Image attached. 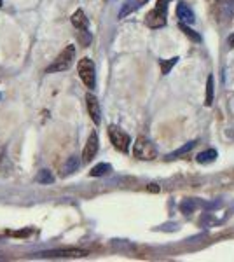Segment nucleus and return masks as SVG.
Returning a JSON list of instances; mask_svg holds the SVG:
<instances>
[{"label": "nucleus", "instance_id": "obj_8", "mask_svg": "<svg viewBox=\"0 0 234 262\" xmlns=\"http://www.w3.org/2000/svg\"><path fill=\"white\" fill-rule=\"evenodd\" d=\"M86 105H88V112L91 116V119L95 124H100L101 121V111H100V103H98V98L91 93L86 95Z\"/></svg>", "mask_w": 234, "mask_h": 262}, {"label": "nucleus", "instance_id": "obj_14", "mask_svg": "<svg viewBox=\"0 0 234 262\" xmlns=\"http://www.w3.org/2000/svg\"><path fill=\"white\" fill-rule=\"evenodd\" d=\"M79 164H80V163H79V159H77V158H70L69 161H67L65 164H63L61 175H63V177H67V175H70V173L77 171Z\"/></svg>", "mask_w": 234, "mask_h": 262}, {"label": "nucleus", "instance_id": "obj_12", "mask_svg": "<svg viewBox=\"0 0 234 262\" xmlns=\"http://www.w3.org/2000/svg\"><path fill=\"white\" fill-rule=\"evenodd\" d=\"M217 150L215 149H208L205 152H199L198 154V163L199 164H210V163H214L215 159H217Z\"/></svg>", "mask_w": 234, "mask_h": 262}, {"label": "nucleus", "instance_id": "obj_1", "mask_svg": "<svg viewBox=\"0 0 234 262\" xmlns=\"http://www.w3.org/2000/svg\"><path fill=\"white\" fill-rule=\"evenodd\" d=\"M169 0H157L156 7L145 16V25L151 28H161L166 25V9Z\"/></svg>", "mask_w": 234, "mask_h": 262}, {"label": "nucleus", "instance_id": "obj_3", "mask_svg": "<svg viewBox=\"0 0 234 262\" xmlns=\"http://www.w3.org/2000/svg\"><path fill=\"white\" fill-rule=\"evenodd\" d=\"M133 154H135V158L142 159V161H152V159H156L157 150H156L154 143L148 140V138L138 137L133 145Z\"/></svg>", "mask_w": 234, "mask_h": 262}, {"label": "nucleus", "instance_id": "obj_13", "mask_svg": "<svg viewBox=\"0 0 234 262\" xmlns=\"http://www.w3.org/2000/svg\"><path fill=\"white\" fill-rule=\"evenodd\" d=\"M110 171H112V166H110L109 163H100V164H96L91 171H89V175L91 177H103Z\"/></svg>", "mask_w": 234, "mask_h": 262}, {"label": "nucleus", "instance_id": "obj_7", "mask_svg": "<svg viewBox=\"0 0 234 262\" xmlns=\"http://www.w3.org/2000/svg\"><path fill=\"white\" fill-rule=\"evenodd\" d=\"M98 143H100V142H98V135L93 131V133L89 135L86 145H84V150H82V161L84 163L93 161V158H95L96 152H98Z\"/></svg>", "mask_w": 234, "mask_h": 262}, {"label": "nucleus", "instance_id": "obj_19", "mask_svg": "<svg viewBox=\"0 0 234 262\" xmlns=\"http://www.w3.org/2000/svg\"><path fill=\"white\" fill-rule=\"evenodd\" d=\"M177 61H178V58H172V60H168V61H161V72H163L164 75L169 74V69L175 67Z\"/></svg>", "mask_w": 234, "mask_h": 262}, {"label": "nucleus", "instance_id": "obj_16", "mask_svg": "<svg viewBox=\"0 0 234 262\" xmlns=\"http://www.w3.org/2000/svg\"><path fill=\"white\" fill-rule=\"evenodd\" d=\"M214 103V75H208L206 81V105Z\"/></svg>", "mask_w": 234, "mask_h": 262}, {"label": "nucleus", "instance_id": "obj_24", "mask_svg": "<svg viewBox=\"0 0 234 262\" xmlns=\"http://www.w3.org/2000/svg\"><path fill=\"white\" fill-rule=\"evenodd\" d=\"M0 6H2V0H0Z\"/></svg>", "mask_w": 234, "mask_h": 262}, {"label": "nucleus", "instance_id": "obj_25", "mask_svg": "<svg viewBox=\"0 0 234 262\" xmlns=\"http://www.w3.org/2000/svg\"><path fill=\"white\" fill-rule=\"evenodd\" d=\"M0 159H2V158H0Z\"/></svg>", "mask_w": 234, "mask_h": 262}, {"label": "nucleus", "instance_id": "obj_22", "mask_svg": "<svg viewBox=\"0 0 234 262\" xmlns=\"http://www.w3.org/2000/svg\"><path fill=\"white\" fill-rule=\"evenodd\" d=\"M147 191H148V192H159L161 189H159V185H156V184H151V185H148V187H147Z\"/></svg>", "mask_w": 234, "mask_h": 262}, {"label": "nucleus", "instance_id": "obj_6", "mask_svg": "<svg viewBox=\"0 0 234 262\" xmlns=\"http://www.w3.org/2000/svg\"><path fill=\"white\" fill-rule=\"evenodd\" d=\"M40 257H58V259H80V257H86V250H53V252H42L39 253Z\"/></svg>", "mask_w": 234, "mask_h": 262}, {"label": "nucleus", "instance_id": "obj_10", "mask_svg": "<svg viewBox=\"0 0 234 262\" xmlns=\"http://www.w3.org/2000/svg\"><path fill=\"white\" fill-rule=\"evenodd\" d=\"M177 16L180 18L182 23H194V12L190 7H187V4L184 2H180L178 4V7H177Z\"/></svg>", "mask_w": 234, "mask_h": 262}, {"label": "nucleus", "instance_id": "obj_17", "mask_svg": "<svg viewBox=\"0 0 234 262\" xmlns=\"http://www.w3.org/2000/svg\"><path fill=\"white\" fill-rule=\"evenodd\" d=\"M180 30L184 32L185 35H189L190 39H193L194 42H199V40H201V35H199V33H196V32L193 30V28H189V27H187L185 23H180Z\"/></svg>", "mask_w": 234, "mask_h": 262}, {"label": "nucleus", "instance_id": "obj_20", "mask_svg": "<svg viewBox=\"0 0 234 262\" xmlns=\"http://www.w3.org/2000/svg\"><path fill=\"white\" fill-rule=\"evenodd\" d=\"M194 203L193 201H184V203H182V206H180V208H182V212H184V213H190V212H193V210H194Z\"/></svg>", "mask_w": 234, "mask_h": 262}, {"label": "nucleus", "instance_id": "obj_4", "mask_svg": "<svg viewBox=\"0 0 234 262\" xmlns=\"http://www.w3.org/2000/svg\"><path fill=\"white\" fill-rule=\"evenodd\" d=\"M79 70V77L82 79V82L86 84V88L93 90L96 84V74H95V63H93L89 58H82L77 65Z\"/></svg>", "mask_w": 234, "mask_h": 262}, {"label": "nucleus", "instance_id": "obj_9", "mask_svg": "<svg viewBox=\"0 0 234 262\" xmlns=\"http://www.w3.org/2000/svg\"><path fill=\"white\" fill-rule=\"evenodd\" d=\"M147 2H148V0H126V2L122 4L121 12H119V19H122V18H126V16L133 14L135 11H138L140 7H143Z\"/></svg>", "mask_w": 234, "mask_h": 262}, {"label": "nucleus", "instance_id": "obj_21", "mask_svg": "<svg viewBox=\"0 0 234 262\" xmlns=\"http://www.w3.org/2000/svg\"><path fill=\"white\" fill-rule=\"evenodd\" d=\"M30 232H32V231H30L28 227H27V229L18 231V232H11V234L14 236V238H25V236H30Z\"/></svg>", "mask_w": 234, "mask_h": 262}, {"label": "nucleus", "instance_id": "obj_11", "mask_svg": "<svg viewBox=\"0 0 234 262\" xmlns=\"http://www.w3.org/2000/svg\"><path fill=\"white\" fill-rule=\"evenodd\" d=\"M72 25H74L75 28H79V30H88V18H86V14H84V11L79 9L72 14Z\"/></svg>", "mask_w": 234, "mask_h": 262}, {"label": "nucleus", "instance_id": "obj_15", "mask_svg": "<svg viewBox=\"0 0 234 262\" xmlns=\"http://www.w3.org/2000/svg\"><path fill=\"white\" fill-rule=\"evenodd\" d=\"M35 180L39 182V184L46 185V184H53V182H54V177H53V173H51L49 170H40Z\"/></svg>", "mask_w": 234, "mask_h": 262}, {"label": "nucleus", "instance_id": "obj_23", "mask_svg": "<svg viewBox=\"0 0 234 262\" xmlns=\"http://www.w3.org/2000/svg\"><path fill=\"white\" fill-rule=\"evenodd\" d=\"M227 42H229V46H231V48H234V33H232L231 37H229V40H227Z\"/></svg>", "mask_w": 234, "mask_h": 262}, {"label": "nucleus", "instance_id": "obj_18", "mask_svg": "<svg viewBox=\"0 0 234 262\" xmlns=\"http://www.w3.org/2000/svg\"><path fill=\"white\" fill-rule=\"evenodd\" d=\"M196 145V142H189V143H185L184 147H180L178 150H175V152H172V154L168 156V159H173V158H177V156H182V154H185V152H189L193 147Z\"/></svg>", "mask_w": 234, "mask_h": 262}, {"label": "nucleus", "instance_id": "obj_5", "mask_svg": "<svg viewBox=\"0 0 234 262\" xmlns=\"http://www.w3.org/2000/svg\"><path fill=\"white\" fill-rule=\"evenodd\" d=\"M109 137H110L112 145L116 147L119 152H127V150H130V143H131L130 135L124 133L122 129H119L117 126H109Z\"/></svg>", "mask_w": 234, "mask_h": 262}, {"label": "nucleus", "instance_id": "obj_2", "mask_svg": "<svg viewBox=\"0 0 234 262\" xmlns=\"http://www.w3.org/2000/svg\"><path fill=\"white\" fill-rule=\"evenodd\" d=\"M74 58H75V46H67V48L58 54L56 60L53 61V65L48 67V74L69 70L72 67V63H74Z\"/></svg>", "mask_w": 234, "mask_h": 262}]
</instances>
